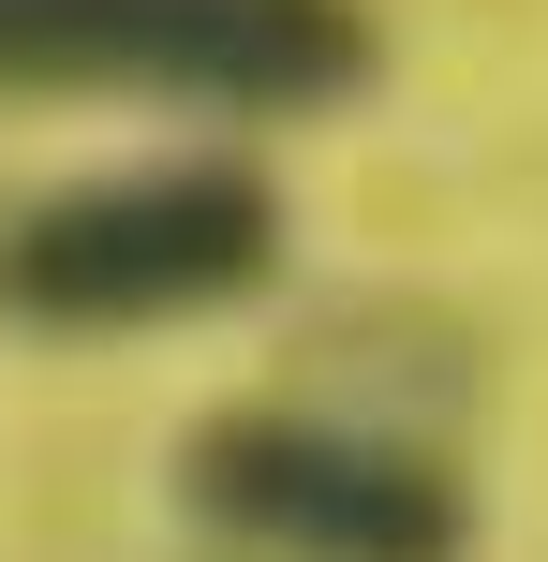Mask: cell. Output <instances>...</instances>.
I'll use <instances>...</instances> for the list:
<instances>
[{
    "label": "cell",
    "instance_id": "cell-1",
    "mask_svg": "<svg viewBox=\"0 0 548 562\" xmlns=\"http://www.w3.org/2000/svg\"><path fill=\"white\" fill-rule=\"evenodd\" d=\"M297 252V207L237 148H178V164H119L75 193L0 223V326L45 340H134V326H208V311L267 296Z\"/></svg>",
    "mask_w": 548,
    "mask_h": 562
},
{
    "label": "cell",
    "instance_id": "cell-2",
    "mask_svg": "<svg viewBox=\"0 0 548 562\" xmlns=\"http://www.w3.org/2000/svg\"><path fill=\"white\" fill-rule=\"evenodd\" d=\"M385 75L371 0H0V104L326 119Z\"/></svg>",
    "mask_w": 548,
    "mask_h": 562
},
{
    "label": "cell",
    "instance_id": "cell-3",
    "mask_svg": "<svg viewBox=\"0 0 548 562\" xmlns=\"http://www.w3.org/2000/svg\"><path fill=\"white\" fill-rule=\"evenodd\" d=\"M178 504L253 562H474V488L430 445L297 415V400H223L178 445Z\"/></svg>",
    "mask_w": 548,
    "mask_h": 562
}]
</instances>
